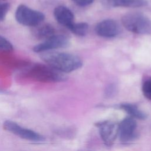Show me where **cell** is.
Returning a JSON list of instances; mask_svg holds the SVG:
<instances>
[{
  "mask_svg": "<svg viewBox=\"0 0 151 151\" xmlns=\"http://www.w3.org/2000/svg\"><path fill=\"white\" fill-rule=\"evenodd\" d=\"M5 1V0H0V2H3V1Z\"/></svg>",
  "mask_w": 151,
  "mask_h": 151,
  "instance_id": "19",
  "label": "cell"
},
{
  "mask_svg": "<svg viewBox=\"0 0 151 151\" xmlns=\"http://www.w3.org/2000/svg\"><path fill=\"white\" fill-rule=\"evenodd\" d=\"M41 58L47 65L61 73H70L83 65L81 59L74 54L63 52H44Z\"/></svg>",
  "mask_w": 151,
  "mask_h": 151,
  "instance_id": "1",
  "label": "cell"
},
{
  "mask_svg": "<svg viewBox=\"0 0 151 151\" xmlns=\"http://www.w3.org/2000/svg\"><path fill=\"white\" fill-rule=\"evenodd\" d=\"M109 3L115 7L137 8L145 6L148 2L146 0H108Z\"/></svg>",
  "mask_w": 151,
  "mask_h": 151,
  "instance_id": "12",
  "label": "cell"
},
{
  "mask_svg": "<svg viewBox=\"0 0 151 151\" xmlns=\"http://www.w3.org/2000/svg\"><path fill=\"white\" fill-rule=\"evenodd\" d=\"M15 17L17 21L20 24L34 27L40 25L45 19L43 13L23 4L17 7Z\"/></svg>",
  "mask_w": 151,
  "mask_h": 151,
  "instance_id": "4",
  "label": "cell"
},
{
  "mask_svg": "<svg viewBox=\"0 0 151 151\" xmlns=\"http://www.w3.org/2000/svg\"><path fill=\"white\" fill-rule=\"evenodd\" d=\"M74 3L77 5L81 6H87L91 4H92L94 0H72Z\"/></svg>",
  "mask_w": 151,
  "mask_h": 151,
  "instance_id": "18",
  "label": "cell"
},
{
  "mask_svg": "<svg viewBox=\"0 0 151 151\" xmlns=\"http://www.w3.org/2000/svg\"><path fill=\"white\" fill-rule=\"evenodd\" d=\"M120 108L128 113L131 117L140 120L146 119L147 115L145 113L139 110L137 106L132 103H123L120 105Z\"/></svg>",
  "mask_w": 151,
  "mask_h": 151,
  "instance_id": "13",
  "label": "cell"
},
{
  "mask_svg": "<svg viewBox=\"0 0 151 151\" xmlns=\"http://www.w3.org/2000/svg\"><path fill=\"white\" fill-rule=\"evenodd\" d=\"M142 90L144 96L151 100V77H148L143 81Z\"/></svg>",
  "mask_w": 151,
  "mask_h": 151,
  "instance_id": "15",
  "label": "cell"
},
{
  "mask_svg": "<svg viewBox=\"0 0 151 151\" xmlns=\"http://www.w3.org/2000/svg\"><path fill=\"white\" fill-rule=\"evenodd\" d=\"M14 50L12 44L5 37L0 35V50L11 51Z\"/></svg>",
  "mask_w": 151,
  "mask_h": 151,
  "instance_id": "16",
  "label": "cell"
},
{
  "mask_svg": "<svg viewBox=\"0 0 151 151\" xmlns=\"http://www.w3.org/2000/svg\"><path fill=\"white\" fill-rule=\"evenodd\" d=\"M40 24L35 27L33 30V34L37 39L44 41L55 34V29L51 25L45 24L40 25Z\"/></svg>",
  "mask_w": 151,
  "mask_h": 151,
  "instance_id": "11",
  "label": "cell"
},
{
  "mask_svg": "<svg viewBox=\"0 0 151 151\" xmlns=\"http://www.w3.org/2000/svg\"><path fill=\"white\" fill-rule=\"evenodd\" d=\"M137 123L134 118H124L118 125V136L123 143L132 141L136 137Z\"/></svg>",
  "mask_w": 151,
  "mask_h": 151,
  "instance_id": "8",
  "label": "cell"
},
{
  "mask_svg": "<svg viewBox=\"0 0 151 151\" xmlns=\"http://www.w3.org/2000/svg\"><path fill=\"white\" fill-rule=\"evenodd\" d=\"M122 23L128 31L137 34L151 33V20L145 14L134 12L123 16Z\"/></svg>",
  "mask_w": 151,
  "mask_h": 151,
  "instance_id": "2",
  "label": "cell"
},
{
  "mask_svg": "<svg viewBox=\"0 0 151 151\" xmlns=\"http://www.w3.org/2000/svg\"><path fill=\"white\" fill-rule=\"evenodd\" d=\"M2 126L5 130L27 140L34 142H40L44 141L45 139L44 137L40 133L32 130L22 127L12 120H5L3 123Z\"/></svg>",
  "mask_w": 151,
  "mask_h": 151,
  "instance_id": "5",
  "label": "cell"
},
{
  "mask_svg": "<svg viewBox=\"0 0 151 151\" xmlns=\"http://www.w3.org/2000/svg\"><path fill=\"white\" fill-rule=\"evenodd\" d=\"M68 29L76 35L84 36L88 32V25L86 22H74Z\"/></svg>",
  "mask_w": 151,
  "mask_h": 151,
  "instance_id": "14",
  "label": "cell"
},
{
  "mask_svg": "<svg viewBox=\"0 0 151 151\" xmlns=\"http://www.w3.org/2000/svg\"><path fill=\"white\" fill-rule=\"evenodd\" d=\"M54 15L57 21L61 25L69 28L74 22V16L72 11L65 6H58L54 10Z\"/></svg>",
  "mask_w": 151,
  "mask_h": 151,
  "instance_id": "10",
  "label": "cell"
},
{
  "mask_svg": "<svg viewBox=\"0 0 151 151\" xmlns=\"http://www.w3.org/2000/svg\"><path fill=\"white\" fill-rule=\"evenodd\" d=\"M118 23L113 19H107L98 23L95 27L96 33L102 37L112 38L117 36L120 32Z\"/></svg>",
  "mask_w": 151,
  "mask_h": 151,
  "instance_id": "9",
  "label": "cell"
},
{
  "mask_svg": "<svg viewBox=\"0 0 151 151\" xmlns=\"http://www.w3.org/2000/svg\"></svg>",
  "mask_w": 151,
  "mask_h": 151,
  "instance_id": "20",
  "label": "cell"
},
{
  "mask_svg": "<svg viewBox=\"0 0 151 151\" xmlns=\"http://www.w3.org/2000/svg\"><path fill=\"white\" fill-rule=\"evenodd\" d=\"M29 77L40 82H60L66 80L65 76L62 73L52 68L48 65L35 64L30 67L27 72Z\"/></svg>",
  "mask_w": 151,
  "mask_h": 151,
  "instance_id": "3",
  "label": "cell"
},
{
  "mask_svg": "<svg viewBox=\"0 0 151 151\" xmlns=\"http://www.w3.org/2000/svg\"><path fill=\"white\" fill-rule=\"evenodd\" d=\"M69 45L68 38L64 35L54 34L33 48L35 52H44L50 50L67 47Z\"/></svg>",
  "mask_w": 151,
  "mask_h": 151,
  "instance_id": "6",
  "label": "cell"
},
{
  "mask_svg": "<svg viewBox=\"0 0 151 151\" xmlns=\"http://www.w3.org/2000/svg\"><path fill=\"white\" fill-rule=\"evenodd\" d=\"M9 5L7 2H0V21H3L9 10Z\"/></svg>",
  "mask_w": 151,
  "mask_h": 151,
  "instance_id": "17",
  "label": "cell"
},
{
  "mask_svg": "<svg viewBox=\"0 0 151 151\" xmlns=\"http://www.w3.org/2000/svg\"><path fill=\"white\" fill-rule=\"evenodd\" d=\"M99 133L104 144L111 146L118 136V125L114 122L104 121L96 123Z\"/></svg>",
  "mask_w": 151,
  "mask_h": 151,
  "instance_id": "7",
  "label": "cell"
}]
</instances>
